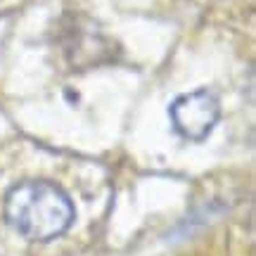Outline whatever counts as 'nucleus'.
Segmentation results:
<instances>
[{"mask_svg": "<svg viewBox=\"0 0 256 256\" xmlns=\"http://www.w3.org/2000/svg\"><path fill=\"white\" fill-rule=\"evenodd\" d=\"M74 216L69 194L50 180H24L5 197L8 223L34 242H48L64 235L74 223Z\"/></svg>", "mask_w": 256, "mask_h": 256, "instance_id": "obj_1", "label": "nucleus"}, {"mask_svg": "<svg viewBox=\"0 0 256 256\" xmlns=\"http://www.w3.org/2000/svg\"><path fill=\"white\" fill-rule=\"evenodd\" d=\"M171 126L180 138L200 142L209 136L220 119V102L206 88L180 95L168 107Z\"/></svg>", "mask_w": 256, "mask_h": 256, "instance_id": "obj_3", "label": "nucleus"}, {"mask_svg": "<svg viewBox=\"0 0 256 256\" xmlns=\"http://www.w3.org/2000/svg\"><path fill=\"white\" fill-rule=\"evenodd\" d=\"M60 48L74 72H86L114 60V43L88 19L72 17L60 34Z\"/></svg>", "mask_w": 256, "mask_h": 256, "instance_id": "obj_2", "label": "nucleus"}]
</instances>
